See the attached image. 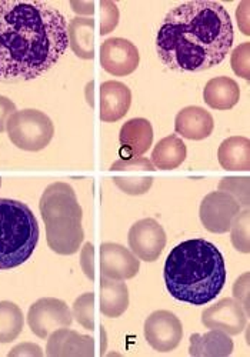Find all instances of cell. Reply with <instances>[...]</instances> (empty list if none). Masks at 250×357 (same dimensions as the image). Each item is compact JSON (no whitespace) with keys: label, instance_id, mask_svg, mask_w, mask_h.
<instances>
[{"label":"cell","instance_id":"5","mask_svg":"<svg viewBox=\"0 0 250 357\" xmlns=\"http://www.w3.org/2000/svg\"><path fill=\"white\" fill-rule=\"evenodd\" d=\"M39 236V223L26 203L0 199V271L15 269L32 257Z\"/></svg>","mask_w":250,"mask_h":357},{"label":"cell","instance_id":"35","mask_svg":"<svg viewBox=\"0 0 250 357\" xmlns=\"http://www.w3.org/2000/svg\"><path fill=\"white\" fill-rule=\"evenodd\" d=\"M236 17H237V23H239V29L244 33L249 35V2L244 0L242 5H239L237 12H236Z\"/></svg>","mask_w":250,"mask_h":357},{"label":"cell","instance_id":"34","mask_svg":"<svg viewBox=\"0 0 250 357\" xmlns=\"http://www.w3.org/2000/svg\"><path fill=\"white\" fill-rule=\"evenodd\" d=\"M13 113H16V105L9 98L0 96V133L6 130L8 121Z\"/></svg>","mask_w":250,"mask_h":357},{"label":"cell","instance_id":"31","mask_svg":"<svg viewBox=\"0 0 250 357\" xmlns=\"http://www.w3.org/2000/svg\"><path fill=\"white\" fill-rule=\"evenodd\" d=\"M80 266L82 271L86 275L89 280H95L96 272H95V248L91 243H84L80 253Z\"/></svg>","mask_w":250,"mask_h":357},{"label":"cell","instance_id":"32","mask_svg":"<svg viewBox=\"0 0 250 357\" xmlns=\"http://www.w3.org/2000/svg\"><path fill=\"white\" fill-rule=\"evenodd\" d=\"M235 301L242 305L249 316V273H243L233 284Z\"/></svg>","mask_w":250,"mask_h":357},{"label":"cell","instance_id":"3","mask_svg":"<svg viewBox=\"0 0 250 357\" xmlns=\"http://www.w3.org/2000/svg\"><path fill=\"white\" fill-rule=\"evenodd\" d=\"M163 275L176 301L203 306L214 301L226 283L225 259L209 241L191 239L172 249Z\"/></svg>","mask_w":250,"mask_h":357},{"label":"cell","instance_id":"36","mask_svg":"<svg viewBox=\"0 0 250 357\" xmlns=\"http://www.w3.org/2000/svg\"><path fill=\"white\" fill-rule=\"evenodd\" d=\"M71 6L78 15H93L95 13L96 3L95 2H72Z\"/></svg>","mask_w":250,"mask_h":357},{"label":"cell","instance_id":"18","mask_svg":"<svg viewBox=\"0 0 250 357\" xmlns=\"http://www.w3.org/2000/svg\"><path fill=\"white\" fill-rule=\"evenodd\" d=\"M213 116L203 107L187 106L175 119V130L184 139L205 140L213 132Z\"/></svg>","mask_w":250,"mask_h":357},{"label":"cell","instance_id":"25","mask_svg":"<svg viewBox=\"0 0 250 357\" xmlns=\"http://www.w3.org/2000/svg\"><path fill=\"white\" fill-rule=\"evenodd\" d=\"M23 313L20 307L12 302H0V343H12L23 331Z\"/></svg>","mask_w":250,"mask_h":357},{"label":"cell","instance_id":"15","mask_svg":"<svg viewBox=\"0 0 250 357\" xmlns=\"http://www.w3.org/2000/svg\"><path fill=\"white\" fill-rule=\"evenodd\" d=\"M46 354L49 357H91L95 354V340L69 327H61L47 336Z\"/></svg>","mask_w":250,"mask_h":357},{"label":"cell","instance_id":"20","mask_svg":"<svg viewBox=\"0 0 250 357\" xmlns=\"http://www.w3.org/2000/svg\"><path fill=\"white\" fill-rule=\"evenodd\" d=\"M95 19L82 16L73 17L68 26L69 46L83 61L95 57Z\"/></svg>","mask_w":250,"mask_h":357},{"label":"cell","instance_id":"26","mask_svg":"<svg viewBox=\"0 0 250 357\" xmlns=\"http://www.w3.org/2000/svg\"><path fill=\"white\" fill-rule=\"evenodd\" d=\"M72 316L86 331L95 329V294H80L73 303Z\"/></svg>","mask_w":250,"mask_h":357},{"label":"cell","instance_id":"28","mask_svg":"<svg viewBox=\"0 0 250 357\" xmlns=\"http://www.w3.org/2000/svg\"><path fill=\"white\" fill-rule=\"evenodd\" d=\"M219 190L229 193L240 206H249V177H225L219 183Z\"/></svg>","mask_w":250,"mask_h":357},{"label":"cell","instance_id":"22","mask_svg":"<svg viewBox=\"0 0 250 357\" xmlns=\"http://www.w3.org/2000/svg\"><path fill=\"white\" fill-rule=\"evenodd\" d=\"M221 166L229 172H247L250 169V142L243 136H233L222 142L217 151Z\"/></svg>","mask_w":250,"mask_h":357},{"label":"cell","instance_id":"12","mask_svg":"<svg viewBox=\"0 0 250 357\" xmlns=\"http://www.w3.org/2000/svg\"><path fill=\"white\" fill-rule=\"evenodd\" d=\"M140 62L138 47L123 38H110L101 46V65L109 75L123 77L132 75Z\"/></svg>","mask_w":250,"mask_h":357},{"label":"cell","instance_id":"19","mask_svg":"<svg viewBox=\"0 0 250 357\" xmlns=\"http://www.w3.org/2000/svg\"><path fill=\"white\" fill-rule=\"evenodd\" d=\"M239 99V84L228 76L210 79L203 89L205 103L214 110H230L237 105Z\"/></svg>","mask_w":250,"mask_h":357},{"label":"cell","instance_id":"6","mask_svg":"<svg viewBox=\"0 0 250 357\" xmlns=\"http://www.w3.org/2000/svg\"><path fill=\"white\" fill-rule=\"evenodd\" d=\"M6 132L10 142L24 152H41L53 139L52 119L36 109L16 110L8 121Z\"/></svg>","mask_w":250,"mask_h":357},{"label":"cell","instance_id":"17","mask_svg":"<svg viewBox=\"0 0 250 357\" xmlns=\"http://www.w3.org/2000/svg\"><path fill=\"white\" fill-rule=\"evenodd\" d=\"M132 105L131 89L116 80H108L101 86V121L113 123L129 112Z\"/></svg>","mask_w":250,"mask_h":357},{"label":"cell","instance_id":"23","mask_svg":"<svg viewBox=\"0 0 250 357\" xmlns=\"http://www.w3.org/2000/svg\"><path fill=\"white\" fill-rule=\"evenodd\" d=\"M129 307V290L123 280L101 279V312L103 316L116 319Z\"/></svg>","mask_w":250,"mask_h":357},{"label":"cell","instance_id":"7","mask_svg":"<svg viewBox=\"0 0 250 357\" xmlns=\"http://www.w3.org/2000/svg\"><path fill=\"white\" fill-rule=\"evenodd\" d=\"M73 316L69 306L54 297H43L36 301L27 312V324L39 339H46L52 332L71 327Z\"/></svg>","mask_w":250,"mask_h":357},{"label":"cell","instance_id":"4","mask_svg":"<svg viewBox=\"0 0 250 357\" xmlns=\"http://www.w3.org/2000/svg\"><path fill=\"white\" fill-rule=\"evenodd\" d=\"M39 209L46 226L47 246L61 256L79 252L84 241L83 212L73 188L64 182L49 185L41 197Z\"/></svg>","mask_w":250,"mask_h":357},{"label":"cell","instance_id":"21","mask_svg":"<svg viewBox=\"0 0 250 357\" xmlns=\"http://www.w3.org/2000/svg\"><path fill=\"white\" fill-rule=\"evenodd\" d=\"M233 349L232 337L222 331L210 329L205 335L195 333L191 336L189 353L193 357H226L233 353Z\"/></svg>","mask_w":250,"mask_h":357},{"label":"cell","instance_id":"30","mask_svg":"<svg viewBox=\"0 0 250 357\" xmlns=\"http://www.w3.org/2000/svg\"><path fill=\"white\" fill-rule=\"evenodd\" d=\"M101 6V27L99 32L101 35H109L113 32L119 24L120 13L116 3L110 2V0H102L99 3Z\"/></svg>","mask_w":250,"mask_h":357},{"label":"cell","instance_id":"16","mask_svg":"<svg viewBox=\"0 0 250 357\" xmlns=\"http://www.w3.org/2000/svg\"><path fill=\"white\" fill-rule=\"evenodd\" d=\"M120 155L126 158H140L153 143V128L143 117H135L124 123L119 133Z\"/></svg>","mask_w":250,"mask_h":357},{"label":"cell","instance_id":"13","mask_svg":"<svg viewBox=\"0 0 250 357\" xmlns=\"http://www.w3.org/2000/svg\"><path fill=\"white\" fill-rule=\"evenodd\" d=\"M247 323V313L235 299H222L202 312V324L207 329H216L229 336L240 335Z\"/></svg>","mask_w":250,"mask_h":357},{"label":"cell","instance_id":"8","mask_svg":"<svg viewBox=\"0 0 250 357\" xmlns=\"http://www.w3.org/2000/svg\"><path fill=\"white\" fill-rule=\"evenodd\" d=\"M240 204L229 193L216 190L206 195L200 203L199 218L203 227L214 234L230 230L233 219L240 212Z\"/></svg>","mask_w":250,"mask_h":357},{"label":"cell","instance_id":"37","mask_svg":"<svg viewBox=\"0 0 250 357\" xmlns=\"http://www.w3.org/2000/svg\"><path fill=\"white\" fill-rule=\"evenodd\" d=\"M0 186H2V178H0Z\"/></svg>","mask_w":250,"mask_h":357},{"label":"cell","instance_id":"9","mask_svg":"<svg viewBox=\"0 0 250 357\" xmlns=\"http://www.w3.org/2000/svg\"><path fill=\"white\" fill-rule=\"evenodd\" d=\"M145 339L152 349L161 353L175 350L183 337V326L169 310H156L145 321Z\"/></svg>","mask_w":250,"mask_h":357},{"label":"cell","instance_id":"1","mask_svg":"<svg viewBox=\"0 0 250 357\" xmlns=\"http://www.w3.org/2000/svg\"><path fill=\"white\" fill-rule=\"evenodd\" d=\"M68 46V23L57 9L43 2L0 0V80L39 77Z\"/></svg>","mask_w":250,"mask_h":357},{"label":"cell","instance_id":"2","mask_svg":"<svg viewBox=\"0 0 250 357\" xmlns=\"http://www.w3.org/2000/svg\"><path fill=\"white\" fill-rule=\"evenodd\" d=\"M229 12L217 2L192 0L172 9L156 36V52L175 72H203L221 65L233 46Z\"/></svg>","mask_w":250,"mask_h":357},{"label":"cell","instance_id":"24","mask_svg":"<svg viewBox=\"0 0 250 357\" xmlns=\"http://www.w3.org/2000/svg\"><path fill=\"white\" fill-rule=\"evenodd\" d=\"M186 156L187 149L183 140L175 135H170L154 146L150 162L154 169L173 170L186 160Z\"/></svg>","mask_w":250,"mask_h":357},{"label":"cell","instance_id":"14","mask_svg":"<svg viewBox=\"0 0 250 357\" xmlns=\"http://www.w3.org/2000/svg\"><path fill=\"white\" fill-rule=\"evenodd\" d=\"M139 259L124 246L110 242L101 246L102 276L113 280H129L139 273Z\"/></svg>","mask_w":250,"mask_h":357},{"label":"cell","instance_id":"10","mask_svg":"<svg viewBox=\"0 0 250 357\" xmlns=\"http://www.w3.org/2000/svg\"><path fill=\"white\" fill-rule=\"evenodd\" d=\"M110 172L119 173L113 176L115 185L131 196L145 195L153 185V176L149 173L154 172V166L142 156L120 159L110 166Z\"/></svg>","mask_w":250,"mask_h":357},{"label":"cell","instance_id":"27","mask_svg":"<svg viewBox=\"0 0 250 357\" xmlns=\"http://www.w3.org/2000/svg\"><path fill=\"white\" fill-rule=\"evenodd\" d=\"M230 239L233 248L247 255L250 252V237H249V209H246L237 213V216L233 219L230 226Z\"/></svg>","mask_w":250,"mask_h":357},{"label":"cell","instance_id":"11","mask_svg":"<svg viewBox=\"0 0 250 357\" xmlns=\"http://www.w3.org/2000/svg\"><path fill=\"white\" fill-rule=\"evenodd\" d=\"M165 229L154 219L138 220L129 230L131 252L143 261H156L166 248Z\"/></svg>","mask_w":250,"mask_h":357},{"label":"cell","instance_id":"29","mask_svg":"<svg viewBox=\"0 0 250 357\" xmlns=\"http://www.w3.org/2000/svg\"><path fill=\"white\" fill-rule=\"evenodd\" d=\"M249 56H250V43H240L233 52L230 57V65L236 76L249 80L250 79V68H249Z\"/></svg>","mask_w":250,"mask_h":357},{"label":"cell","instance_id":"33","mask_svg":"<svg viewBox=\"0 0 250 357\" xmlns=\"http://www.w3.org/2000/svg\"><path fill=\"white\" fill-rule=\"evenodd\" d=\"M9 357H42L43 356V350L41 349V346L30 343V342H24L20 343L17 346H15L9 353Z\"/></svg>","mask_w":250,"mask_h":357}]
</instances>
